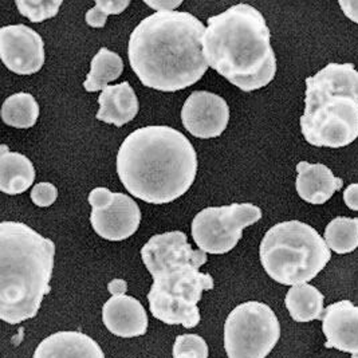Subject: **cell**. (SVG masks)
Wrapping results in <instances>:
<instances>
[{"label": "cell", "mask_w": 358, "mask_h": 358, "mask_svg": "<svg viewBox=\"0 0 358 358\" xmlns=\"http://www.w3.org/2000/svg\"><path fill=\"white\" fill-rule=\"evenodd\" d=\"M90 223L98 236L110 242H121L131 238L140 227L141 211L131 196L114 192L110 204L92 208Z\"/></svg>", "instance_id": "7c38bea8"}, {"label": "cell", "mask_w": 358, "mask_h": 358, "mask_svg": "<svg viewBox=\"0 0 358 358\" xmlns=\"http://www.w3.org/2000/svg\"><path fill=\"white\" fill-rule=\"evenodd\" d=\"M340 6L346 17L358 24V0H341Z\"/></svg>", "instance_id": "f1b7e54d"}, {"label": "cell", "mask_w": 358, "mask_h": 358, "mask_svg": "<svg viewBox=\"0 0 358 358\" xmlns=\"http://www.w3.org/2000/svg\"><path fill=\"white\" fill-rule=\"evenodd\" d=\"M181 0L178 1H173V0H155V1H149L145 0V4L149 6L150 8L156 10V13H160V11H175V8H178L179 6H181Z\"/></svg>", "instance_id": "83f0119b"}, {"label": "cell", "mask_w": 358, "mask_h": 358, "mask_svg": "<svg viewBox=\"0 0 358 358\" xmlns=\"http://www.w3.org/2000/svg\"><path fill=\"white\" fill-rule=\"evenodd\" d=\"M259 255L267 275L292 287L313 280L331 259L325 239L299 220L270 228L262 241Z\"/></svg>", "instance_id": "52a82bcc"}, {"label": "cell", "mask_w": 358, "mask_h": 358, "mask_svg": "<svg viewBox=\"0 0 358 358\" xmlns=\"http://www.w3.org/2000/svg\"><path fill=\"white\" fill-rule=\"evenodd\" d=\"M261 219V208L250 203L208 207L196 215L191 232L199 250L222 255L236 247L245 227Z\"/></svg>", "instance_id": "9c48e42d"}, {"label": "cell", "mask_w": 358, "mask_h": 358, "mask_svg": "<svg viewBox=\"0 0 358 358\" xmlns=\"http://www.w3.org/2000/svg\"><path fill=\"white\" fill-rule=\"evenodd\" d=\"M207 22L203 52L215 71L247 93L275 78L277 57L271 34L255 7L235 4Z\"/></svg>", "instance_id": "277c9868"}, {"label": "cell", "mask_w": 358, "mask_h": 358, "mask_svg": "<svg viewBox=\"0 0 358 358\" xmlns=\"http://www.w3.org/2000/svg\"><path fill=\"white\" fill-rule=\"evenodd\" d=\"M206 30L189 13L160 11L149 15L129 38L133 71L144 86L160 92L192 86L210 67L203 52Z\"/></svg>", "instance_id": "6da1fadb"}, {"label": "cell", "mask_w": 358, "mask_h": 358, "mask_svg": "<svg viewBox=\"0 0 358 358\" xmlns=\"http://www.w3.org/2000/svg\"><path fill=\"white\" fill-rule=\"evenodd\" d=\"M124 71L122 58L112 50L102 48L94 55L90 64V73L83 82V87L89 93L103 90L109 82L118 80Z\"/></svg>", "instance_id": "ffe728a7"}, {"label": "cell", "mask_w": 358, "mask_h": 358, "mask_svg": "<svg viewBox=\"0 0 358 358\" xmlns=\"http://www.w3.org/2000/svg\"><path fill=\"white\" fill-rule=\"evenodd\" d=\"M117 173L131 196L149 204H166L194 184L197 155L181 131L164 125L145 127L121 144Z\"/></svg>", "instance_id": "7a4b0ae2"}, {"label": "cell", "mask_w": 358, "mask_h": 358, "mask_svg": "<svg viewBox=\"0 0 358 358\" xmlns=\"http://www.w3.org/2000/svg\"><path fill=\"white\" fill-rule=\"evenodd\" d=\"M30 196L35 206L46 208L55 203L58 197V189L51 182H38L36 185H34Z\"/></svg>", "instance_id": "484cf974"}, {"label": "cell", "mask_w": 358, "mask_h": 358, "mask_svg": "<svg viewBox=\"0 0 358 358\" xmlns=\"http://www.w3.org/2000/svg\"><path fill=\"white\" fill-rule=\"evenodd\" d=\"M15 4L23 17L33 23H41L58 14L62 0H17Z\"/></svg>", "instance_id": "603a6c76"}, {"label": "cell", "mask_w": 358, "mask_h": 358, "mask_svg": "<svg viewBox=\"0 0 358 358\" xmlns=\"http://www.w3.org/2000/svg\"><path fill=\"white\" fill-rule=\"evenodd\" d=\"M35 180L33 163L22 153L11 152L7 145L0 147V191L6 195L26 192Z\"/></svg>", "instance_id": "ac0fdd59"}, {"label": "cell", "mask_w": 358, "mask_h": 358, "mask_svg": "<svg viewBox=\"0 0 358 358\" xmlns=\"http://www.w3.org/2000/svg\"><path fill=\"white\" fill-rule=\"evenodd\" d=\"M39 117V105L30 93H17L7 98L1 108L3 122L17 129L31 128Z\"/></svg>", "instance_id": "44dd1931"}, {"label": "cell", "mask_w": 358, "mask_h": 358, "mask_svg": "<svg viewBox=\"0 0 358 358\" xmlns=\"http://www.w3.org/2000/svg\"><path fill=\"white\" fill-rule=\"evenodd\" d=\"M97 120L121 128L138 113V99L129 82L108 86L98 98Z\"/></svg>", "instance_id": "e0dca14e"}, {"label": "cell", "mask_w": 358, "mask_h": 358, "mask_svg": "<svg viewBox=\"0 0 358 358\" xmlns=\"http://www.w3.org/2000/svg\"><path fill=\"white\" fill-rule=\"evenodd\" d=\"M325 296L309 283L293 286L285 298L286 308L296 322H311L322 320Z\"/></svg>", "instance_id": "d6986e66"}, {"label": "cell", "mask_w": 358, "mask_h": 358, "mask_svg": "<svg viewBox=\"0 0 358 358\" xmlns=\"http://www.w3.org/2000/svg\"><path fill=\"white\" fill-rule=\"evenodd\" d=\"M322 331L325 348H334L358 358V306L348 299L327 306L322 317Z\"/></svg>", "instance_id": "4fadbf2b"}, {"label": "cell", "mask_w": 358, "mask_h": 358, "mask_svg": "<svg viewBox=\"0 0 358 358\" xmlns=\"http://www.w3.org/2000/svg\"><path fill=\"white\" fill-rule=\"evenodd\" d=\"M343 201L352 211H358V182L350 184L343 191Z\"/></svg>", "instance_id": "4316f807"}, {"label": "cell", "mask_w": 358, "mask_h": 358, "mask_svg": "<svg viewBox=\"0 0 358 358\" xmlns=\"http://www.w3.org/2000/svg\"><path fill=\"white\" fill-rule=\"evenodd\" d=\"M296 192L302 200L309 204H325L331 196L340 191L343 181L336 178L324 164H310L301 162L296 165Z\"/></svg>", "instance_id": "9a60e30c"}, {"label": "cell", "mask_w": 358, "mask_h": 358, "mask_svg": "<svg viewBox=\"0 0 358 358\" xmlns=\"http://www.w3.org/2000/svg\"><path fill=\"white\" fill-rule=\"evenodd\" d=\"M102 321L117 337L133 338L144 336L148 330L147 310L140 301L127 294L113 295L102 308Z\"/></svg>", "instance_id": "5bb4252c"}, {"label": "cell", "mask_w": 358, "mask_h": 358, "mask_svg": "<svg viewBox=\"0 0 358 358\" xmlns=\"http://www.w3.org/2000/svg\"><path fill=\"white\" fill-rule=\"evenodd\" d=\"M0 58L15 74H35L45 65L43 39L24 24L4 26L0 29Z\"/></svg>", "instance_id": "30bf717a"}, {"label": "cell", "mask_w": 358, "mask_h": 358, "mask_svg": "<svg viewBox=\"0 0 358 358\" xmlns=\"http://www.w3.org/2000/svg\"><path fill=\"white\" fill-rule=\"evenodd\" d=\"M301 131L313 147L343 148L358 138V71L329 64L306 78Z\"/></svg>", "instance_id": "8992f818"}, {"label": "cell", "mask_w": 358, "mask_h": 358, "mask_svg": "<svg viewBox=\"0 0 358 358\" xmlns=\"http://www.w3.org/2000/svg\"><path fill=\"white\" fill-rule=\"evenodd\" d=\"M108 289H109V292L113 294V295H122V294L127 293L128 285H127V282L122 280V279H114V280H112V282L109 283Z\"/></svg>", "instance_id": "f546056e"}, {"label": "cell", "mask_w": 358, "mask_h": 358, "mask_svg": "<svg viewBox=\"0 0 358 358\" xmlns=\"http://www.w3.org/2000/svg\"><path fill=\"white\" fill-rule=\"evenodd\" d=\"M173 358H208V345L197 334H182L173 345Z\"/></svg>", "instance_id": "d4e9b609"}, {"label": "cell", "mask_w": 358, "mask_h": 358, "mask_svg": "<svg viewBox=\"0 0 358 358\" xmlns=\"http://www.w3.org/2000/svg\"><path fill=\"white\" fill-rule=\"evenodd\" d=\"M141 258L153 277L148 293L152 315L166 325H199L197 303L215 286L213 278L199 270L208 261L207 254L194 250L184 232L172 231L152 236L141 248Z\"/></svg>", "instance_id": "3957f363"}, {"label": "cell", "mask_w": 358, "mask_h": 358, "mask_svg": "<svg viewBox=\"0 0 358 358\" xmlns=\"http://www.w3.org/2000/svg\"><path fill=\"white\" fill-rule=\"evenodd\" d=\"M181 121L184 128L197 138H215L227 128L229 108L224 98L197 90L185 101Z\"/></svg>", "instance_id": "8fae6325"}, {"label": "cell", "mask_w": 358, "mask_h": 358, "mask_svg": "<svg viewBox=\"0 0 358 358\" xmlns=\"http://www.w3.org/2000/svg\"><path fill=\"white\" fill-rule=\"evenodd\" d=\"M129 4V0H96V6L86 13L85 20L90 27L101 29L109 15L121 14Z\"/></svg>", "instance_id": "cb8c5ba5"}, {"label": "cell", "mask_w": 358, "mask_h": 358, "mask_svg": "<svg viewBox=\"0 0 358 358\" xmlns=\"http://www.w3.org/2000/svg\"><path fill=\"white\" fill-rule=\"evenodd\" d=\"M33 358H106L101 346L81 331H58L41 342Z\"/></svg>", "instance_id": "2e32d148"}, {"label": "cell", "mask_w": 358, "mask_h": 358, "mask_svg": "<svg viewBox=\"0 0 358 358\" xmlns=\"http://www.w3.org/2000/svg\"><path fill=\"white\" fill-rule=\"evenodd\" d=\"M280 337V325L273 309L250 301L232 310L224 325L228 358H266Z\"/></svg>", "instance_id": "ba28073f"}, {"label": "cell", "mask_w": 358, "mask_h": 358, "mask_svg": "<svg viewBox=\"0 0 358 358\" xmlns=\"http://www.w3.org/2000/svg\"><path fill=\"white\" fill-rule=\"evenodd\" d=\"M55 245L19 222L0 224V318L17 325L34 318L51 290Z\"/></svg>", "instance_id": "5b68a950"}, {"label": "cell", "mask_w": 358, "mask_h": 358, "mask_svg": "<svg viewBox=\"0 0 358 358\" xmlns=\"http://www.w3.org/2000/svg\"><path fill=\"white\" fill-rule=\"evenodd\" d=\"M325 241L329 248L343 255L358 248V217L338 216L325 229Z\"/></svg>", "instance_id": "7402d4cb"}]
</instances>
